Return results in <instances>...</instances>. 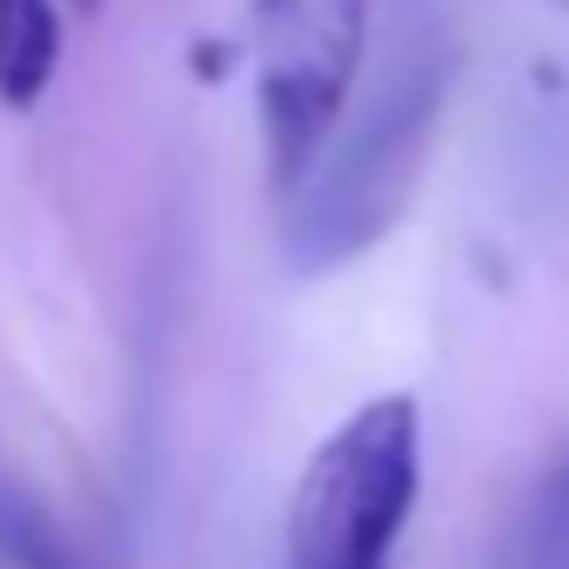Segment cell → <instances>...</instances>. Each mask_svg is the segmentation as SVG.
Here are the masks:
<instances>
[{
	"label": "cell",
	"mask_w": 569,
	"mask_h": 569,
	"mask_svg": "<svg viewBox=\"0 0 569 569\" xmlns=\"http://www.w3.org/2000/svg\"><path fill=\"white\" fill-rule=\"evenodd\" d=\"M61 68L54 0H0V108H34Z\"/></svg>",
	"instance_id": "4"
},
{
	"label": "cell",
	"mask_w": 569,
	"mask_h": 569,
	"mask_svg": "<svg viewBox=\"0 0 569 569\" xmlns=\"http://www.w3.org/2000/svg\"><path fill=\"white\" fill-rule=\"evenodd\" d=\"M562 8H569V0H562Z\"/></svg>",
	"instance_id": "8"
},
{
	"label": "cell",
	"mask_w": 569,
	"mask_h": 569,
	"mask_svg": "<svg viewBox=\"0 0 569 569\" xmlns=\"http://www.w3.org/2000/svg\"><path fill=\"white\" fill-rule=\"evenodd\" d=\"M449 74H456V61L442 41L409 48L389 68V81L356 108L336 154L316 161L289 188L296 194V214H289L296 268H336L396 228V214L409 208V194L422 181V161H429V141H436L442 101H449Z\"/></svg>",
	"instance_id": "1"
},
{
	"label": "cell",
	"mask_w": 569,
	"mask_h": 569,
	"mask_svg": "<svg viewBox=\"0 0 569 569\" xmlns=\"http://www.w3.org/2000/svg\"><path fill=\"white\" fill-rule=\"evenodd\" d=\"M422 489V409L409 396L362 402L309 456L289 502V569H389Z\"/></svg>",
	"instance_id": "2"
},
{
	"label": "cell",
	"mask_w": 569,
	"mask_h": 569,
	"mask_svg": "<svg viewBox=\"0 0 569 569\" xmlns=\"http://www.w3.org/2000/svg\"><path fill=\"white\" fill-rule=\"evenodd\" d=\"M0 549H8L14 562H28V569H68L61 536L48 529V516H41L34 502L14 496V489H0Z\"/></svg>",
	"instance_id": "6"
},
{
	"label": "cell",
	"mask_w": 569,
	"mask_h": 569,
	"mask_svg": "<svg viewBox=\"0 0 569 569\" xmlns=\"http://www.w3.org/2000/svg\"><path fill=\"white\" fill-rule=\"evenodd\" d=\"M248 48L268 174L274 188H296L349 114V88L369 48V0H254Z\"/></svg>",
	"instance_id": "3"
},
{
	"label": "cell",
	"mask_w": 569,
	"mask_h": 569,
	"mask_svg": "<svg viewBox=\"0 0 569 569\" xmlns=\"http://www.w3.org/2000/svg\"><path fill=\"white\" fill-rule=\"evenodd\" d=\"M502 569H569V442L549 456L522 516L509 522Z\"/></svg>",
	"instance_id": "5"
},
{
	"label": "cell",
	"mask_w": 569,
	"mask_h": 569,
	"mask_svg": "<svg viewBox=\"0 0 569 569\" xmlns=\"http://www.w3.org/2000/svg\"><path fill=\"white\" fill-rule=\"evenodd\" d=\"M74 8H81V14H94V8H101V0H74Z\"/></svg>",
	"instance_id": "7"
}]
</instances>
